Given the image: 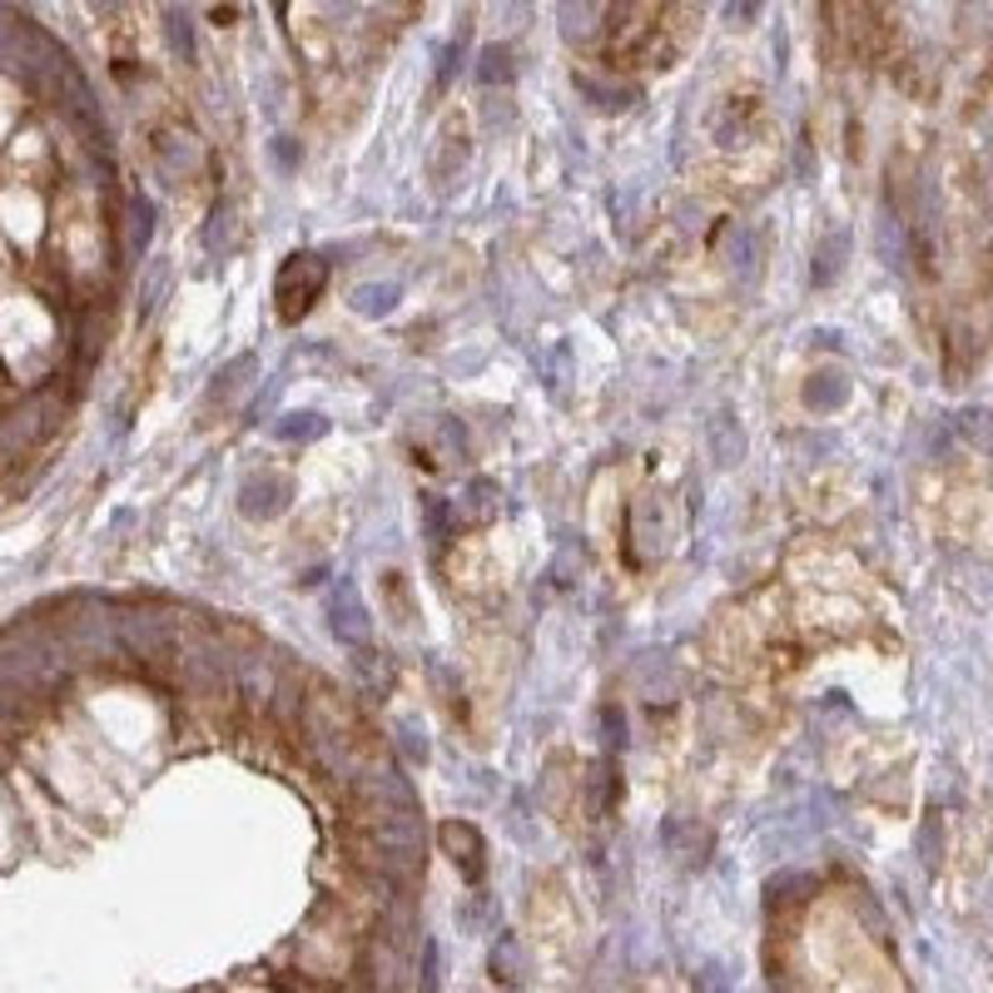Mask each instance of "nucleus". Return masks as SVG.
Instances as JSON below:
<instances>
[{"label":"nucleus","mask_w":993,"mask_h":993,"mask_svg":"<svg viewBox=\"0 0 993 993\" xmlns=\"http://www.w3.org/2000/svg\"><path fill=\"white\" fill-rule=\"evenodd\" d=\"M328 626H333L338 641H348V645H367V636H373V621H367V606L357 601L353 581L338 586L333 606H328Z\"/></svg>","instance_id":"2"},{"label":"nucleus","mask_w":993,"mask_h":993,"mask_svg":"<svg viewBox=\"0 0 993 993\" xmlns=\"http://www.w3.org/2000/svg\"><path fill=\"white\" fill-rule=\"evenodd\" d=\"M487 60H506V50H487ZM512 65H482V79H506Z\"/></svg>","instance_id":"9"},{"label":"nucleus","mask_w":993,"mask_h":993,"mask_svg":"<svg viewBox=\"0 0 993 993\" xmlns=\"http://www.w3.org/2000/svg\"><path fill=\"white\" fill-rule=\"evenodd\" d=\"M492 516V482H472L467 492V522H487Z\"/></svg>","instance_id":"6"},{"label":"nucleus","mask_w":993,"mask_h":993,"mask_svg":"<svg viewBox=\"0 0 993 993\" xmlns=\"http://www.w3.org/2000/svg\"><path fill=\"white\" fill-rule=\"evenodd\" d=\"M328 284V264L318 254H293L284 268H278V284H274V298H278V318L284 323H298V318L313 308V298L323 293Z\"/></svg>","instance_id":"1"},{"label":"nucleus","mask_w":993,"mask_h":993,"mask_svg":"<svg viewBox=\"0 0 993 993\" xmlns=\"http://www.w3.org/2000/svg\"><path fill=\"white\" fill-rule=\"evenodd\" d=\"M437 840H442V850L452 854V864L467 874V879H482V869H487V844H482V834L472 830L467 820H447L442 830H437Z\"/></svg>","instance_id":"3"},{"label":"nucleus","mask_w":993,"mask_h":993,"mask_svg":"<svg viewBox=\"0 0 993 993\" xmlns=\"http://www.w3.org/2000/svg\"><path fill=\"white\" fill-rule=\"evenodd\" d=\"M844 397V387L840 383H810V403L814 407H834Z\"/></svg>","instance_id":"8"},{"label":"nucleus","mask_w":993,"mask_h":993,"mask_svg":"<svg viewBox=\"0 0 993 993\" xmlns=\"http://www.w3.org/2000/svg\"><path fill=\"white\" fill-rule=\"evenodd\" d=\"M298 417H303V423H284V427H278V437L293 442V437H318V433H323V417H313V413H298Z\"/></svg>","instance_id":"7"},{"label":"nucleus","mask_w":993,"mask_h":993,"mask_svg":"<svg viewBox=\"0 0 993 993\" xmlns=\"http://www.w3.org/2000/svg\"><path fill=\"white\" fill-rule=\"evenodd\" d=\"M393 303H397V288H393V284H383V288L367 284V288H357V293H353V308H357V313H387Z\"/></svg>","instance_id":"5"},{"label":"nucleus","mask_w":993,"mask_h":993,"mask_svg":"<svg viewBox=\"0 0 993 993\" xmlns=\"http://www.w3.org/2000/svg\"><path fill=\"white\" fill-rule=\"evenodd\" d=\"M288 506V482L284 477H258V482L244 487V512L248 516H274Z\"/></svg>","instance_id":"4"}]
</instances>
